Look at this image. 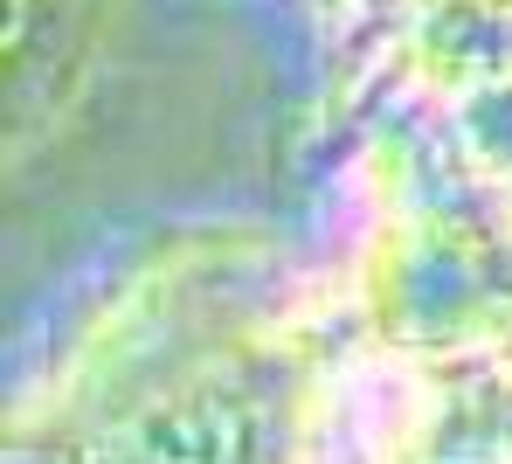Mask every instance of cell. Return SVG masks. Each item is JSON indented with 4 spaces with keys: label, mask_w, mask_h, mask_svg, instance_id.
I'll use <instances>...</instances> for the list:
<instances>
[{
    "label": "cell",
    "mask_w": 512,
    "mask_h": 464,
    "mask_svg": "<svg viewBox=\"0 0 512 464\" xmlns=\"http://www.w3.org/2000/svg\"><path fill=\"white\" fill-rule=\"evenodd\" d=\"M111 0H0V77H7V167L63 139L84 111Z\"/></svg>",
    "instance_id": "obj_2"
},
{
    "label": "cell",
    "mask_w": 512,
    "mask_h": 464,
    "mask_svg": "<svg viewBox=\"0 0 512 464\" xmlns=\"http://www.w3.org/2000/svg\"><path fill=\"white\" fill-rule=\"evenodd\" d=\"M353 284L402 347H492L512 326V187H402L374 208Z\"/></svg>",
    "instance_id": "obj_1"
}]
</instances>
